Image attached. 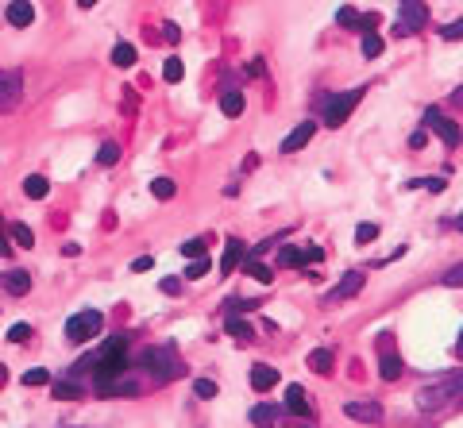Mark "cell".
I'll return each mask as SVG.
<instances>
[{
  "instance_id": "obj_1",
  "label": "cell",
  "mask_w": 463,
  "mask_h": 428,
  "mask_svg": "<svg viewBox=\"0 0 463 428\" xmlns=\"http://www.w3.org/2000/svg\"><path fill=\"white\" fill-rule=\"evenodd\" d=\"M463 398V370L456 374H444L436 378V382H425L417 390V409H425V413H433V409H444L448 401Z\"/></svg>"
},
{
  "instance_id": "obj_2",
  "label": "cell",
  "mask_w": 463,
  "mask_h": 428,
  "mask_svg": "<svg viewBox=\"0 0 463 428\" xmlns=\"http://www.w3.org/2000/svg\"><path fill=\"white\" fill-rule=\"evenodd\" d=\"M139 367H147V374H151L155 382H174V378L186 374V367H181V359H178L174 348H143Z\"/></svg>"
},
{
  "instance_id": "obj_3",
  "label": "cell",
  "mask_w": 463,
  "mask_h": 428,
  "mask_svg": "<svg viewBox=\"0 0 463 428\" xmlns=\"http://www.w3.org/2000/svg\"><path fill=\"white\" fill-rule=\"evenodd\" d=\"M101 328H104V312H97V309H81V312H73V317L66 320V336H70L73 343L93 340Z\"/></svg>"
},
{
  "instance_id": "obj_4",
  "label": "cell",
  "mask_w": 463,
  "mask_h": 428,
  "mask_svg": "<svg viewBox=\"0 0 463 428\" xmlns=\"http://www.w3.org/2000/svg\"><path fill=\"white\" fill-rule=\"evenodd\" d=\"M23 101V73L20 70H0V116L16 112Z\"/></svg>"
},
{
  "instance_id": "obj_5",
  "label": "cell",
  "mask_w": 463,
  "mask_h": 428,
  "mask_svg": "<svg viewBox=\"0 0 463 428\" xmlns=\"http://www.w3.org/2000/svg\"><path fill=\"white\" fill-rule=\"evenodd\" d=\"M363 101V89H347V93H336L332 101H328V109H325V123L328 128H340V123L355 112V104Z\"/></svg>"
},
{
  "instance_id": "obj_6",
  "label": "cell",
  "mask_w": 463,
  "mask_h": 428,
  "mask_svg": "<svg viewBox=\"0 0 463 428\" xmlns=\"http://www.w3.org/2000/svg\"><path fill=\"white\" fill-rule=\"evenodd\" d=\"M428 20V8L421 4V0H405L398 8V27H394V35H417L421 27H425Z\"/></svg>"
},
{
  "instance_id": "obj_7",
  "label": "cell",
  "mask_w": 463,
  "mask_h": 428,
  "mask_svg": "<svg viewBox=\"0 0 463 428\" xmlns=\"http://www.w3.org/2000/svg\"><path fill=\"white\" fill-rule=\"evenodd\" d=\"M363 282H367V278L359 274V270H347V274L340 278V282L332 286V290L325 293V305H340V301H347V298H355V293L363 290Z\"/></svg>"
},
{
  "instance_id": "obj_8",
  "label": "cell",
  "mask_w": 463,
  "mask_h": 428,
  "mask_svg": "<svg viewBox=\"0 0 463 428\" xmlns=\"http://www.w3.org/2000/svg\"><path fill=\"white\" fill-rule=\"evenodd\" d=\"M425 128H433V131H436V135H440L448 147H459V143H463V131H459V123L444 120L436 109H428V112H425Z\"/></svg>"
},
{
  "instance_id": "obj_9",
  "label": "cell",
  "mask_w": 463,
  "mask_h": 428,
  "mask_svg": "<svg viewBox=\"0 0 463 428\" xmlns=\"http://www.w3.org/2000/svg\"><path fill=\"white\" fill-rule=\"evenodd\" d=\"M313 135H317V123H313V120H301V123H297V128L282 139V147H278V151H282V154H294V151H301V147L309 143Z\"/></svg>"
},
{
  "instance_id": "obj_10",
  "label": "cell",
  "mask_w": 463,
  "mask_h": 428,
  "mask_svg": "<svg viewBox=\"0 0 463 428\" xmlns=\"http://www.w3.org/2000/svg\"><path fill=\"white\" fill-rule=\"evenodd\" d=\"M344 413L351 417V421H367V424L383 421V405H378V401H347Z\"/></svg>"
},
{
  "instance_id": "obj_11",
  "label": "cell",
  "mask_w": 463,
  "mask_h": 428,
  "mask_svg": "<svg viewBox=\"0 0 463 428\" xmlns=\"http://www.w3.org/2000/svg\"><path fill=\"white\" fill-rule=\"evenodd\" d=\"M239 262H247V247L239 243V240H228L224 243V255H220V274H232Z\"/></svg>"
},
{
  "instance_id": "obj_12",
  "label": "cell",
  "mask_w": 463,
  "mask_h": 428,
  "mask_svg": "<svg viewBox=\"0 0 463 428\" xmlns=\"http://www.w3.org/2000/svg\"><path fill=\"white\" fill-rule=\"evenodd\" d=\"M8 23L12 27H31V20H35V4H28V0H16V4H8Z\"/></svg>"
},
{
  "instance_id": "obj_13",
  "label": "cell",
  "mask_w": 463,
  "mask_h": 428,
  "mask_svg": "<svg viewBox=\"0 0 463 428\" xmlns=\"http://www.w3.org/2000/svg\"><path fill=\"white\" fill-rule=\"evenodd\" d=\"M251 386H255L259 393H267L270 386H278V367H270V363L251 367Z\"/></svg>"
},
{
  "instance_id": "obj_14",
  "label": "cell",
  "mask_w": 463,
  "mask_h": 428,
  "mask_svg": "<svg viewBox=\"0 0 463 428\" xmlns=\"http://www.w3.org/2000/svg\"><path fill=\"white\" fill-rule=\"evenodd\" d=\"M286 409L294 417H309V398H305L301 386H286Z\"/></svg>"
},
{
  "instance_id": "obj_15",
  "label": "cell",
  "mask_w": 463,
  "mask_h": 428,
  "mask_svg": "<svg viewBox=\"0 0 463 428\" xmlns=\"http://www.w3.org/2000/svg\"><path fill=\"white\" fill-rule=\"evenodd\" d=\"M101 393H109V398H131V393H139V382L136 378H112L109 386H101Z\"/></svg>"
},
{
  "instance_id": "obj_16",
  "label": "cell",
  "mask_w": 463,
  "mask_h": 428,
  "mask_svg": "<svg viewBox=\"0 0 463 428\" xmlns=\"http://www.w3.org/2000/svg\"><path fill=\"white\" fill-rule=\"evenodd\" d=\"M4 290L16 293V298H23V293L31 290V274H28V270H8V274H4Z\"/></svg>"
},
{
  "instance_id": "obj_17",
  "label": "cell",
  "mask_w": 463,
  "mask_h": 428,
  "mask_svg": "<svg viewBox=\"0 0 463 428\" xmlns=\"http://www.w3.org/2000/svg\"><path fill=\"white\" fill-rule=\"evenodd\" d=\"M23 193H28V197H31V201H43V197H47V193H51V182H47V178H43V174H31V178H28V182H23Z\"/></svg>"
},
{
  "instance_id": "obj_18",
  "label": "cell",
  "mask_w": 463,
  "mask_h": 428,
  "mask_svg": "<svg viewBox=\"0 0 463 428\" xmlns=\"http://www.w3.org/2000/svg\"><path fill=\"white\" fill-rule=\"evenodd\" d=\"M332 363H336V355L328 348H317V351H309V367L317 370V374H328L332 370Z\"/></svg>"
},
{
  "instance_id": "obj_19",
  "label": "cell",
  "mask_w": 463,
  "mask_h": 428,
  "mask_svg": "<svg viewBox=\"0 0 463 428\" xmlns=\"http://www.w3.org/2000/svg\"><path fill=\"white\" fill-rule=\"evenodd\" d=\"M220 112H224V116H239V112H243V93H239V89H228V93L220 97Z\"/></svg>"
},
{
  "instance_id": "obj_20",
  "label": "cell",
  "mask_w": 463,
  "mask_h": 428,
  "mask_svg": "<svg viewBox=\"0 0 463 428\" xmlns=\"http://www.w3.org/2000/svg\"><path fill=\"white\" fill-rule=\"evenodd\" d=\"M224 328H228V336H236V340H255V328L247 324L243 317H228Z\"/></svg>"
},
{
  "instance_id": "obj_21",
  "label": "cell",
  "mask_w": 463,
  "mask_h": 428,
  "mask_svg": "<svg viewBox=\"0 0 463 428\" xmlns=\"http://www.w3.org/2000/svg\"><path fill=\"white\" fill-rule=\"evenodd\" d=\"M243 267H247V274H251L255 282H263V286H270V282H275V270H270L267 262H259V259H247Z\"/></svg>"
},
{
  "instance_id": "obj_22",
  "label": "cell",
  "mask_w": 463,
  "mask_h": 428,
  "mask_svg": "<svg viewBox=\"0 0 463 428\" xmlns=\"http://www.w3.org/2000/svg\"><path fill=\"white\" fill-rule=\"evenodd\" d=\"M251 421L259 424V428H275L278 424V409L275 405H255L251 409Z\"/></svg>"
},
{
  "instance_id": "obj_23",
  "label": "cell",
  "mask_w": 463,
  "mask_h": 428,
  "mask_svg": "<svg viewBox=\"0 0 463 428\" xmlns=\"http://www.w3.org/2000/svg\"><path fill=\"white\" fill-rule=\"evenodd\" d=\"M112 62L120 66V70H128V66H136V47H131V43H116V51H112Z\"/></svg>"
},
{
  "instance_id": "obj_24",
  "label": "cell",
  "mask_w": 463,
  "mask_h": 428,
  "mask_svg": "<svg viewBox=\"0 0 463 428\" xmlns=\"http://www.w3.org/2000/svg\"><path fill=\"white\" fill-rule=\"evenodd\" d=\"M278 267H305V255L297 247H278Z\"/></svg>"
},
{
  "instance_id": "obj_25",
  "label": "cell",
  "mask_w": 463,
  "mask_h": 428,
  "mask_svg": "<svg viewBox=\"0 0 463 428\" xmlns=\"http://www.w3.org/2000/svg\"><path fill=\"white\" fill-rule=\"evenodd\" d=\"M151 193H155V201H170V197L178 193V185H174L170 178H155V182H151Z\"/></svg>"
},
{
  "instance_id": "obj_26",
  "label": "cell",
  "mask_w": 463,
  "mask_h": 428,
  "mask_svg": "<svg viewBox=\"0 0 463 428\" xmlns=\"http://www.w3.org/2000/svg\"><path fill=\"white\" fill-rule=\"evenodd\" d=\"M8 236H12L16 247H35V236H31L28 224H12V228H8Z\"/></svg>"
},
{
  "instance_id": "obj_27",
  "label": "cell",
  "mask_w": 463,
  "mask_h": 428,
  "mask_svg": "<svg viewBox=\"0 0 463 428\" xmlns=\"http://www.w3.org/2000/svg\"><path fill=\"white\" fill-rule=\"evenodd\" d=\"M97 162H101V166H116V162H120V147H116V143H101Z\"/></svg>"
},
{
  "instance_id": "obj_28",
  "label": "cell",
  "mask_w": 463,
  "mask_h": 428,
  "mask_svg": "<svg viewBox=\"0 0 463 428\" xmlns=\"http://www.w3.org/2000/svg\"><path fill=\"white\" fill-rule=\"evenodd\" d=\"M383 54V39L371 31V35H363V59H378Z\"/></svg>"
},
{
  "instance_id": "obj_29",
  "label": "cell",
  "mask_w": 463,
  "mask_h": 428,
  "mask_svg": "<svg viewBox=\"0 0 463 428\" xmlns=\"http://www.w3.org/2000/svg\"><path fill=\"white\" fill-rule=\"evenodd\" d=\"M181 73H186V66H181V59H167V66H162V78H167L170 85H174V81H181Z\"/></svg>"
},
{
  "instance_id": "obj_30",
  "label": "cell",
  "mask_w": 463,
  "mask_h": 428,
  "mask_svg": "<svg viewBox=\"0 0 463 428\" xmlns=\"http://www.w3.org/2000/svg\"><path fill=\"white\" fill-rule=\"evenodd\" d=\"M181 255H186L189 262H193V259H205V240H186V243H181Z\"/></svg>"
},
{
  "instance_id": "obj_31",
  "label": "cell",
  "mask_w": 463,
  "mask_h": 428,
  "mask_svg": "<svg viewBox=\"0 0 463 428\" xmlns=\"http://www.w3.org/2000/svg\"><path fill=\"white\" fill-rule=\"evenodd\" d=\"M205 274H209V259H193V262L186 267V278H189V282H197V278H205Z\"/></svg>"
},
{
  "instance_id": "obj_32",
  "label": "cell",
  "mask_w": 463,
  "mask_h": 428,
  "mask_svg": "<svg viewBox=\"0 0 463 428\" xmlns=\"http://www.w3.org/2000/svg\"><path fill=\"white\" fill-rule=\"evenodd\" d=\"M54 398H62V401L81 398V386H73V382H54Z\"/></svg>"
},
{
  "instance_id": "obj_33",
  "label": "cell",
  "mask_w": 463,
  "mask_h": 428,
  "mask_svg": "<svg viewBox=\"0 0 463 428\" xmlns=\"http://www.w3.org/2000/svg\"><path fill=\"white\" fill-rule=\"evenodd\" d=\"M193 393H197V398H217V382H212V378H197Z\"/></svg>"
},
{
  "instance_id": "obj_34",
  "label": "cell",
  "mask_w": 463,
  "mask_h": 428,
  "mask_svg": "<svg viewBox=\"0 0 463 428\" xmlns=\"http://www.w3.org/2000/svg\"><path fill=\"white\" fill-rule=\"evenodd\" d=\"M398 374H402V359L386 355V359H383V378H386V382H394Z\"/></svg>"
},
{
  "instance_id": "obj_35",
  "label": "cell",
  "mask_w": 463,
  "mask_h": 428,
  "mask_svg": "<svg viewBox=\"0 0 463 428\" xmlns=\"http://www.w3.org/2000/svg\"><path fill=\"white\" fill-rule=\"evenodd\" d=\"M378 240V224H359L355 228V243H371Z\"/></svg>"
},
{
  "instance_id": "obj_36",
  "label": "cell",
  "mask_w": 463,
  "mask_h": 428,
  "mask_svg": "<svg viewBox=\"0 0 463 428\" xmlns=\"http://www.w3.org/2000/svg\"><path fill=\"white\" fill-rule=\"evenodd\" d=\"M8 340L12 343H28L31 340V324H12L8 328Z\"/></svg>"
},
{
  "instance_id": "obj_37",
  "label": "cell",
  "mask_w": 463,
  "mask_h": 428,
  "mask_svg": "<svg viewBox=\"0 0 463 428\" xmlns=\"http://www.w3.org/2000/svg\"><path fill=\"white\" fill-rule=\"evenodd\" d=\"M47 382H51L47 370H28V374H23V386H47Z\"/></svg>"
},
{
  "instance_id": "obj_38",
  "label": "cell",
  "mask_w": 463,
  "mask_h": 428,
  "mask_svg": "<svg viewBox=\"0 0 463 428\" xmlns=\"http://www.w3.org/2000/svg\"><path fill=\"white\" fill-rule=\"evenodd\" d=\"M444 286H452V290H459V286H463V262H459V267H452L448 274H444Z\"/></svg>"
},
{
  "instance_id": "obj_39",
  "label": "cell",
  "mask_w": 463,
  "mask_h": 428,
  "mask_svg": "<svg viewBox=\"0 0 463 428\" xmlns=\"http://www.w3.org/2000/svg\"><path fill=\"white\" fill-rule=\"evenodd\" d=\"M444 39H448V43H456V39H463V20H452L448 27H444Z\"/></svg>"
},
{
  "instance_id": "obj_40",
  "label": "cell",
  "mask_w": 463,
  "mask_h": 428,
  "mask_svg": "<svg viewBox=\"0 0 463 428\" xmlns=\"http://www.w3.org/2000/svg\"><path fill=\"white\" fill-rule=\"evenodd\" d=\"M413 185H425V189H433V193H444V178H425V182H413Z\"/></svg>"
},
{
  "instance_id": "obj_41",
  "label": "cell",
  "mask_w": 463,
  "mask_h": 428,
  "mask_svg": "<svg viewBox=\"0 0 463 428\" xmlns=\"http://www.w3.org/2000/svg\"><path fill=\"white\" fill-rule=\"evenodd\" d=\"M151 267H155V259H151V255H139V259L131 262V270H136V274H139V270H151Z\"/></svg>"
},
{
  "instance_id": "obj_42",
  "label": "cell",
  "mask_w": 463,
  "mask_h": 428,
  "mask_svg": "<svg viewBox=\"0 0 463 428\" xmlns=\"http://www.w3.org/2000/svg\"><path fill=\"white\" fill-rule=\"evenodd\" d=\"M159 290H162V293H178V290H181V282H178V278H162Z\"/></svg>"
},
{
  "instance_id": "obj_43",
  "label": "cell",
  "mask_w": 463,
  "mask_h": 428,
  "mask_svg": "<svg viewBox=\"0 0 463 428\" xmlns=\"http://www.w3.org/2000/svg\"><path fill=\"white\" fill-rule=\"evenodd\" d=\"M305 255V267H309V262H320L325 259V251H320V247H309V251H301Z\"/></svg>"
},
{
  "instance_id": "obj_44",
  "label": "cell",
  "mask_w": 463,
  "mask_h": 428,
  "mask_svg": "<svg viewBox=\"0 0 463 428\" xmlns=\"http://www.w3.org/2000/svg\"><path fill=\"white\" fill-rule=\"evenodd\" d=\"M162 27H167V31H162V35H167V39H170V43H178V39H181V31H178V23H162Z\"/></svg>"
},
{
  "instance_id": "obj_45",
  "label": "cell",
  "mask_w": 463,
  "mask_h": 428,
  "mask_svg": "<svg viewBox=\"0 0 463 428\" xmlns=\"http://www.w3.org/2000/svg\"><path fill=\"white\" fill-rule=\"evenodd\" d=\"M452 104H459V109H463V85L456 89V93H452Z\"/></svg>"
},
{
  "instance_id": "obj_46",
  "label": "cell",
  "mask_w": 463,
  "mask_h": 428,
  "mask_svg": "<svg viewBox=\"0 0 463 428\" xmlns=\"http://www.w3.org/2000/svg\"><path fill=\"white\" fill-rule=\"evenodd\" d=\"M456 355L463 359V332H459V340H456Z\"/></svg>"
},
{
  "instance_id": "obj_47",
  "label": "cell",
  "mask_w": 463,
  "mask_h": 428,
  "mask_svg": "<svg viewBox=\"0 0 463 428\" xmlns=\"http://www.w3.org/2000/svg\"><path fill=\"white\" fill-rule=\"evenodd\" d=\"M4 382H8V370H4V367H0V390H4Z\"/></svg>"
},
{
  "instance_id": "obj_48",
  "label": "cell",
  "mask_w": 463,
  "mask_h": 428,
  "mask_svg": "<svg viewBox=\"0 0 463 428\" xmlns=\"http://www.w3.org/2000/svg\"><path fill=\"white\" fill-rule=\"evenodd\" d=\"M456 228H459V232H463V212H459V216H456Z\"/></svg>"
}]
</instances>
